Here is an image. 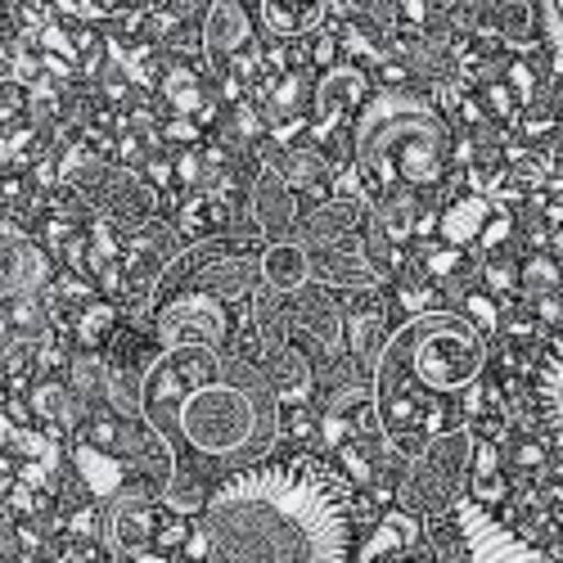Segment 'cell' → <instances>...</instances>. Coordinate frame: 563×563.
Instances as JSON below:
<instances>
[{"mask_svg": "<svg viewBox=\"0 0 563 563\" xmlns=\"http://www.w3.org/2000/svg\"><path fill=\"white\" fill-rule=\"evenodd\" d=\"M554 289H559V262L554 257L537 253L519 266V285H514V294H523V302H532L541 294H554Z\"/></svg>", "mask_w": 563, "mask_h": 563, "instance_id": "484cf974", "label": "cell"}, {"mask_svg": "<svg viewBox=\"0 0 563 563\" xmlns=\"http://www.w3.org/2000/svg\"><path fill=\"white\" fill-rule=\"evenodd\" d=\"M496 32H500V41L509 45H532L537 41V14H532V5L528 0H496V23H492Z\"/></svg>", "mask_w": 563, "mask_h": 563, "instance_id": "cb8c5ba5", "label": "cell"}, {"mask_svg": "<svg viewBox=\"0 0 563 563\" xmlns=\"http://www.w3.org/2000/svg\"><path fill=\"white\" fill-rule=\"evenodd\" d=\"M5 324H10V339L14 343H36L45 330H51V307L45 298H10L5 302Z\"/></svg>", "mask_w": 563, "mask_h": 563, "instance_id": "7402d4cb", "label": "cell"}, {"mask_svg": "<svg viewBox=\"0 0 563 563\" xmlns=\"http://www.w3.org/2000/svg\"><path fill=\"white\" fill-rule=\"evenodd\" d=\"M397 302H401L406 316H415V311H424V307L438 302V285H433V279H429V285H410V279H401V285H397Z\"/></svg>", "mask_w": 563, "mask_h": 563, "instance_id": "74e56055", "label": "cell"}, {"mask_svg": "<svg viewBox=\"0 0 563 563\" xmlns=\"http://www.w3.org/2000/svg\"><path fill=\"white\" fill-rule=\"evenodd\" d=\"M158 135H163V140H172V145H199V140H203V126H199V122H190L185 113H172V118L158 126Z\"/></svg>", "mask_w": 563, "mask_h": 563, "instance_id": "f35d334b", "label": "cell"}, {"mask_svg": "<svg viewBox=\"0 0 563 563\" xmlns=\"http://www.w3.org/2000/svg\"><path fill=\"white\" fill-rule=\"evenodd\" d=\"M68 460H73L77 478L86 483V492H90V500H96V505H104L109 496H118L131 483H145V478L135 474V464L118 446H90L81 438H68Z\"/></svg>", "mask_w": 563, "mask_h": 563, "instance_id": "5bb4252c", "label": "cell"}, {"mask_svg": "<svg viewBox=\"0 0 563 563\" xmlns=\"http://www.w3.org/2000/svg\"><path fill=\"white\" fill-rule=\"evenodd\" d=\"M172 230L180 240H203V234H217L212 230V217H208V199L203 195H185L172 212Z\"/></svg>", "mask_w": 563, "mask_h": 563, "instance_id": "83f0119b", "label": "cell"}, {"mask_svg": "<svg viewBox=\"0 0 563 563\" xmlns=\"http://www.w3.org/2000/svg\"><path fill=\"white\" fill-rule=\"evenodd\" d=\"M140 419L158 429L176 455V474L158 500L185 519L199 514L208 483L275 451L285 438V410L262 361L234 343L158 347L140 374Z\"/></svg>", "mask_w": 563, "mask_h": 563, "instance_id": "6da1fadb", "label": "cell"}, {"mask_svg": "<svg viewBox=\"0 0 563 563\" xmlns=\"http://www.w3.org/2000/svg\"><path fill=\"white\" fill-rule=\"evenodd\" d=\"M352 167L369 199L438 195L451 176V118L415 90H374L352 118Z\"/></svg>", "mask_w": 563, "mask_h": 563, "instance_id": "277c9868", "label": "cell"}, {"mask_svg": "<svg viewBox=\"0 0 563 563\" xmlns=\"http://www.w3.org/2000/svg\"><path fill=\"white\" fill-rule=\"evenodd\" d=\"M122 324V307L113 298H90L77 307V320H73V339L81 343V352H104L109 339L118 334Z\"/></svg>", "mask_w": 563, "mask_h": 563, "instance_id": "ffe728a7", "label": "cell"}, {"mask_svg": "<svg viewBox=\"0 0 563 563\" xmlns=\"http://www.w3.org/2000/svg\"><path fill=\"white\" fill-rule=\"evenodd\" d=\"M249 217H253V230L262 240H298L302 199L271 163H262L253 185H249Z\"/></svg>", "mask_w": 563, "mask_h": 563, "instance_id": "7c38bea8", "label": "cell"}, {"mask_svg": "<svg viewBox=\"0 0 563 563\" xmlns=\"http://www.w3.org/2000/svg\"><path fill=\"white\" fill-rule=\"evenodd\" d=\"M262 369L271 379V393H275L279 410L307 406L316 397V361H311V352H302V343H294V334L262 352Z\"/></svg>", "mask_w": 563, "mask_h": 563, "instance_id": "9a60e30c", "label": "cell"}, {"mask_svg": "<svg viewBox=\"0 0 563 563\" xmlns=\"http://www.w3.org/2000/svg\"><path fill=\"white\" fill-rule=\"evenodd\" d=\"M487 334L451 307H424L406 316L401 330H388L369 365V393L384 446L397 460H410L438 433L468 424L460 401L487 374Z\"/></svg>", "mask_w": 563, "mask_h": 563, "instance_id": "3957f363", "label": "cell"}, {"mask_svg": "<svg viewBox=\"0 0 563 563\" xmlns=\"http://www.w3.org/2000/svg\"><path fill=\"white\" fill-rule=\"evenodd\" d=\"M451 113H455V118H460V126H468V131L487 122V109H483V100H464V96H460V104H455Z\"/></svg>", "mask_w": 563, "mask_h": 563, "instance_id": "60d3db41", "label": "cell"}, {"mask_svg": "<svg viewBox=\"0 0 563 563\" xmlns=\"http://www.w3.org/2000/svg\"><path fill=\"white\" fill-rule=\"evenodd\" d=\"M27 195H32V190H27V180H23V176H5V180H0V203H5L10 212H19Z\"/></svg>", "mask_w": 563, "mask_h": 563, "instance_id": "ab89813d", "label": "cell"}, {"mask_svg": "<svg viewBox=\"0 0 563 563\" xmlns=\"http://www.w3.org/2000/svg\"><path fill=\"white\" fill-rule=\"evenodd\" d=\"M365 519V492L311 451L234 464L199 505L212 559L230 563H343L356 554Z\"/></svg>", "mask_w": 563, "mask_h": 563, "instance_id": "7a4b0ae2", "label": "cell"}, {"mask_svg": "<svg viewBox=\"0 0 563 563\" xmlns=\"http://www.w3.org/2000/svg\"><path fill=\"white\" fill-rule=\"evenodd\" d=\"M505 86L514 90V100H519V113H523L528 104H537V86H541V81H537V68H532V59H528V55L509 64Z\"/></svg>", "mask_w": 563, "mask_h": 563, "instance_id": "836d02e7", "label": "cell"}, {"mask_svg": "<svg viewBox=\"0 0 563 563\" xmlns=\"http://www.w3.org/2000/svg\"><path fill=\"white\" fill-rule=\"evenodd\" d=\"M262 285L275 294H298L311 285V262L298 240H266L262 244Z\"/></svg>", "mask_w": 563, "mask_h": 563, "instance_id": "ac0fdd59", "label": "cell"}, {"mask_svg": "<svg viewBox=\"0 0 563 563\" xmlns=\"http://www.w3.org/2000/svg\"><path fill=\"white\" fill-rule=\"evenodd\" d=\"M483 109H492V118L505 126L519 122V100H514V90L505 81H492V77L483 81Z\"/></svg>", "mask_w": 563, "mask_h": 563, "instance_id": "d6a6232c", "label": "cell"}, {"mask_svg": "<svg viewBox=\"0 0 563 563\" xmlns=\"http://www.w3.org/2000/svg\"><path fill=\"white\" fill-rule=\"evenodd\" d=\"M262 279V234H203L190 240V249H180L167 257V266L158 271V279L150 285V298H167L176 289H203L212 298H221L225 307L249 302V294Z\"/></svg>", "mask_w": 563, "mask_h": 563, "instance_id": "5b68a950", "label": "cell"}, {"mask_svg": "<svg viewBox=\"0 0 563 563\" xmlns=\"http://www.w3.org/2000/svg\"><path fill=\"white\" fill-rule=\"evenodd\" d=\"M460 311H464L468 320H474L487 339H496V334H500V302H496L492 294H483V289L464 294V307H460Z\"/></svg>", "mask_w": 563, "mask_h": 563, "instance_id": "4dcf8cb0", "label": "cell"}, {"mask_svg": "<svg viewBox=\"0 0 563 563\" xmlns=\"http://www.w3.org/2000/svg\"><path fill=\"white\" fill-rule=\"evenodd\" d=\"M356 438V429H352V419L343 415V410H320V419H316V442L324 446V451H334V446H343V442H352Z\"/></svg>", "mask_w": 563, "mask_h": 563, "instance_id": "1f68e13d", "label": "cell"}, {"mask_svg": "<svg viewBox=\"0 0 563 563\" xmlns=\"http://www.w3.org/2000/svg\"><path fill=\"white\" fill-rule=\"evenodd\" d=\"M365 96H369V77L356 64L324 68L320 81L311 86V109H316V122H307V140H311V145L334 140V131L356 118V109L365 104Z\"/></svg>", "mask_w": 563, "mask_h": 563, "instance_id": "8fae6325", "label": "cell"}, {"mask_svg": "<svg viewBox=\"0 0 563 563\" xmlns=\"http://www.w3.org/2000/svg\"><path fill=\"white\" fill-rule=\"evenodd\" d=\"M262 41H307L330 19V0H253Z\"/></svg>", "mask_w": 563, "mask_h": 563, "instance_id": "2e32d148", "label": "cell"}, {"mask_svg": "<svg viewBox=\"0 0 563 563\" xmlns=\"http://www.w3.org/2000/svg\"><path fill=\"white\" fill-rule=\"evenodd\" d=\"M51 279V249H41L19 221H0V307L10 298H36Z\"/></svg>", "mask_w": 563, "mask_h": 563, "instance_id": "30bf717a", "label": "cell"}, {"mask_svg": "<svg viewBox=\"0 0 563 563\" xmlns=\"http://www.w3.org/2000/svg\"><path fill=\"white\" fill-rule=\"evenodd\" d=\"M32 180L41 185V190H55V185H59V167H55V158H36V163H32Z\"/></svg>", "mask_w": 563, "mask_h": 563, "instance_id": "b9f144b4", "label": "cell"}, {"mask_svg": "<svg viewBox=\"0 0 563 563\" xmlns=\"http://www.w3.org/2000/svg\"><path fill=\"white\" fill-rule=\"evenodd\" d=\"M468 451H474V429L468 424H455V429L438 433L424 451L406 460V474L393 483L397 505L410 509L415 519L451 509L464 496V483H468Z\"/></svg>", "mask_w": 563, "mask_h": 563, "instance_id": "52a82bcc", "label": "cell"}, {"mask_svg": "<svg viewBox=\"0 0 563 563\" xmlns=\"http://www.w3.org/2000/svg\"><path fill=\"white\" fill-rule=\"evenodd\" d=\"M388 330H393L388 324V302H379V298H369L352 316H343V343H347V356L361 365V374H369L374 352L384 347Z\"/></svg>", "mask_w": 563, "mask_h": 563, "instance_id": "e0dca14e", "label": "cell"}, {"mask_svg": "<svg viewBox=\"0 0 563 563\" xmlns=\"http://www.w3.org/2000/svg\"><path fill=\"white\" fill-rule=\"evenodd\" d=\"M514 234V212H509V203H500V199H492V212H487V221H483V230H478V253H496L505 240Z\"/></svg>", "mask_w": 563, "mask_h": 563, "instance_id": "f546056e", "label": "cell"}, {"mask_svg": "<svg viewBox=\"0 0 563 563\" xmlns=\"http://www.w3.org/2000/svg\"><path fill=\"white\" fill-rule=\"evenodd\" d=\"M23 0H0V81L14 77V55H19V27H23Z\"/></svg>", "mask_w": 563, "mask_h": 563, "instance_id": "4316f807", "label": "cell"}, {"mask_svg": "<svg viewBox=\"0 0 563 563\" xmlns=\"http://www.w3.org/2000/svg\"><path fill=\"white\" fill-rule=\"evenodd\" d=\"M424 266H429V279H433V285H442V279H455L460 266H464V249H451V244H446V249H433Z\"/></svg>", "mask_w": 563, "mask_h": 563, "instance_id": "8d00e7d4", "label": "cell"}, {"mask_svg": "<svg viewBox=\"0 0 563 563\" xmlns=\"http://www.w3.org/2000/svg\"><path fill=\"white\" fill-rule=\"evenodd\" d=\"M113 5H122V10H131V5H140V0H109V10H113Z\"/></svg>", "mask_w": 563, "mask_h": 563, "instance_id": "7bdbcfd3", "label": "cell"}, {"mask_svg": "<svg viewBox=\"0 0 563 563\" xmlns=\"http://www.w3.org/2000/svg\"><path fill=\"white\" fill-rule=\"evenodd\" d=\"M424 545L433 550V559H478V563H519V559H545V550H537L519 528H509L492 505H478L460 496L451 509L424 514Z\"/></svg>", "mask_w": 563, "mask_h": 563, "instance_id": "8992f818", "label": "cell"}, {"mask_svg": "<svg viewBox=\"0 0 563 563\" xmlns=\"http://www.w3.org/2000/svg\"><path fill=\"white\" fill-rule=\"evenodd\" d=\"M150 330L158 339V347H172V343H230L234 339V316L221 298L203 294V289H176L167 298L154 302V320Z\"/></svg>", "mask_w": 563, "mask_h": 563, "instance_id": "9c48e42d", "label": "cell"}, {"mask_svg": "<svg viewBox=\"0 0 563 563\" xmlns=\"http://www.w3.org/2000/svg\"><path fill=\"white\" fill-rule=\"evenodd\" d=\"M27 410L36 415V419H64V424L73 429L77 424V406H73V393H68V384L64 379H51V374H45V379H36L32 388H27Z\"/></svg>", "mask_w": 563, "mask_h": 563, "instance_id": "603a6c76", "label": "cell"}, {"mask_svg": "<svg viewBox=\"0 0 563 563\" xmlns=\"http://www.w3.org/2000/svg\"><path fill=\"white\" fill-rule=\"evenodd\" d=\"M537 41L550 59V73H559V45H563V19H559V0H541L537 5Z\"/></svg>", "mask_w": 563, "mask_h": 563, "instance_id": "f1b7e54d", "label": "cell"}, {"mask_svg": "<svg viewBox=\"0 0 563 563\" xmlns=\"http://www.w3.org/2000/svg\"><path fill=\"white\" fill-rule=\"evenodd\" d=\"M158 96L167 100L172 113H185V118H195V109L203 104V81L190 64H167L163 77H158Z\"/></svg>", "mask_w": 563, "mask_h": 563, "instance_id": "44dd1931", "label": "cell"}, {"mask_svg": "<svg viewBox=\"0 0 563 563\" xmlns=\"http://www.w3.org/2000/svg\"><path fill=\"white\" fill-rule=\"evenodd\" d=\"M158 492L145 487V483H131L122 487L118 496H109L100 505V537H104V550L109 559H140V563H154V559H167L158 545H154V528H158Z\"/></svg>", "mask_w": 563, "mask_h": 563, "instance_id": "ba28073f", "label": "cell"}, {"mask_svg": "<svg viewBox=\"0 0 563 563\" xmlns=\"http://www.w3.org/2000/svg\"><path fill=\"white\" fill-rule=\"evenodd\" d=\"M487 212H492V199L487 195H460V199H451L442 212H438V234H442V244H451V249H468L478 240V230H483V221H487Z\"/></svg>", "mask_w": 563, "mask_h": 563, "instance_id": "d6986e66", "label": "cell"}, {"mask_svg": "<svg viewBox=\"0 0 563 563\" xmlns=\"http://www.w3.org/2000/svg\"><path fill=\"white\" fill-rule=\"evenodd\" d=\"M352 559H365V563H374V559H433V550L424 545V528L415 523V514L401 505H388L379 519H374V528L361 532Z\"/></svg>", "mask_w": 563, "mask_h": 563, "instance_id": "4fadbf2b", "label": "cell"}, {"mask_svg": "<svg viewBox=\"0 0 563 563\" xmlns=\"http://www.w3.org/2000/svg\"><path fill=\"white\" fill-rule=\"evenodd\" d=\"M68 393H73V401H96L100 397V388H104V352H81V356H73L68 361Z\"/></svg>", "mask_w": 563, "mask_h": 563, "instance_id": "d4e9b609", "label": "cell"}, {"mask_svg": "<svg viewBox=\"0 0 563 563\" xmlns=\"http://www.w3.org/2000/svg\"><path fill=\"white\" fill-rule=\"evenodd\" d=\"M483 285L496 302H509V298H519L514 294V285H519V262H487L483 266Z\"/></svg>", "mask_w": 563, "mask_h": 563, "instance_id": "e575fe53", "label": "cell"}, {"mask_svg": "<svg viewBox=\"0 0 563 563\" xmlns=\"http://www.w3.org/2000/svg\"><path fill=\"white\" fill-rule=\"evenodd\" d=\"M172 172H176V190L190 195L195 185L203 180V154H199L195 145H185L180 154H172Z\"/></svg>", "mask_w": 563, "mask_h": 563, "instance_id": "d590c367", "label": "cell"}]
</instances>
